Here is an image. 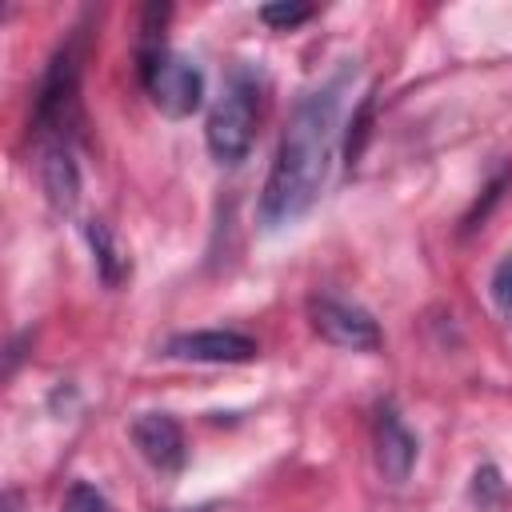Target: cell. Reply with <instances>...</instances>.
<instances>
[{
	"mask_svg": "<svg viewBox=\"0 0 512 512\" xmlns=\"http://www.w3.org/2000/svg\"><path fill=\"white\" fill-rule=\"evenodd\" d=\"M348 80H352V68L344 64L336 76H328L324 84H316L312 92H304L292 104L288 124L276 144V156H272V168H268V180H264V192H260V208H256V216L268 232L296 224L320 200V188L332 168L336 136H340L336 124H340V104H344Z\"/></svg>",
	"mask_w": 512,
	"mask_h": 512,
	"instance_id": "1",
	"label": "cell"
},
{
	"mask_svg": "<svg viewBox=\"0 0 512 512\" xmlns=\"http://www.w3.org/2000/svg\"><path fill=\"white\" fill-rule=\"evenodd\" d=\"M168 4H148L144 8V20H140V48H136V72H140V84L148 92V100L172 116V120H184L192 116L200 104H204V72L172 52L164 44V20H168Z\"/></svg>",
	"mask_w": 512,
	"mask_h": 512,
	"instance_id": "2",
	"label": "cell"
},
{
	"mask_svg": "<svg viewBox=\"0 0 512 512\" xmlns=\"http://www.w3.org/2000/svg\"><path fill=\"white\" fill-rule=\"evenodd\" d=\"M84 48H88V32L72 28V36L52 52L40 84H36V100H32V132L36 140H68L76 144V128H80V72H84Z\"/></svg>",
	"mask_w": 512,
	"mask_h": 512,
	"instance_id": "3",
	"label": "cell"
},
{
	"mask_svg": "<svg viewBox=\"0 0 512 512\" xmlns=\"http://www.w3.org/2000/svg\"><path fill=\"white\" fill-rule=\"evenodd\" d=\"M260 76L248 64H236L224 80L220 100L208 112L204 124V144L220 164H240L252 152L256 140V120H260Z\"/></svg>",
	"mask_w": 512,
	"mask_h": 512,
	"instance_id": "4",
	"label": "cell"
},
{
	"mask_svg": "<svg viewBox=\"0 0 512 512\" xmlns=\"http://www.w3.org/2000/svg\"><path fill=\"white\" fill-rule=\"evenodd\" d=\"M308 324L320 340L336 344V348H348V352H376L380 348V324L372 320L368 308L344 300V296H332V292H316L308 300Z\"/></svg>",
	"mask_w": 512,
	"mask_h": 512,
	"instance_id": "5",
	"label": "cell"
},
{
	"mask_svg": "<svg viewBox=\"0 0 512 512\" xmlns=\"http://www.w3.org/2000/svg\"><path fill=\"white\" fill-rule=\"evenodd\" d=\"M160 356L184 360V364H248L260 356V344L236 328H196V332L168 336Z\"/></svg>",
	"mask_w": 512,
	"mask_h": 512,
	"instance_id": "6",
	"label": "cell"
},
{
	"mask_svg": "<svg viewBox=\"0 0 512 512\" xmlns=\"http://www.w3.org/2000/svg\"><path fill=\"white\" fill-rule=\"evenodd\" d=\"M372 448H376V468L388 484H404L416 468L420 456V440L412 436V428L400 420L396 404H380L372 416Z\"/></svg>",
	"mask_w": 512,
	"mask_h": 512,
	"instance_id": "7",
	"label": "cell"
},
{
	"mask_svg": "<svg viewBox=\"0 0 512 512\" xmlns=\"http://www.w3.org/2000/svg\"><path fill=\"white\" fill-rule=\"evenodd\" d=\"M132 440H136L140 456H144L152 468H160V472L184 468V456H188V448H184V428H180L168 412H140V416L132 420Z\"/></svg>",
	"mask_w": 512,
	"mask_h": 512,
	"instance_id": "8",
	"label": "cell"
},
{
	"mask_svg": "<svg viewBox=\"0 0 512 512\" xmlns=\"http://www.w3.org/2000/svg\"><path fill=\"white\" fill-rule=\"evenodd\" d=\"M40 184L56 212H72L80 200V164L76 144L68 140H44L40 144Z\"/></svg>",
	"mask_w": 512,
	"mask_h": 512,
	"instance_id": "9",
	"label": "cell"
},
{
	"mask_svg": "<svg viewBox=\"0 0 512 512\" xmlns=\"http://www.w3.org/2000/svg\"><path fill=\"white\" fill-rule=\"evenodd\" d=\"M84 236H88V248H92V264H96V276L108 284V288H120L132 272V260L128 252L120 248L116 232L104 224V220H88L84 224Z\"/></svg>",
	"mask_w": 512,
	"mask_h": 512,
	"instance_id": "10",
	"label": "cell"
},
{
	"mask_svg": "<svg viewBox=\"0 0 512 512\" xmlns=\"http://www.w3.org/2000/svg\"><path fill=\"white\" fill-rule=\"evenodd\" d=\"M372 112H376V92H368L360 100V108L352 112V124H348V136H344V164L352 168L368 144V132H372Z\"/></svg>",
	"mask_w": 512,
	"mask_h": 512,
	"instance_id": "11",
	"label": "cell"
},
{
	"mask_svg": "<svg viewBox=\"0 0 512 512\" xmlns=\"http://www.w3.org/2000/svg\"><path fill=\"white\" fill-rule=\"evenodd\" d=\"M60 512H116V508H112V500H108L96 484H88V480H72L68 492H64Z\"/></svg>",
	"mask_w": 512,
	"mask_h": 512,
	"instance_id": "12",
	"label": "cell"
},
{
	"mask_svg": "<svg viewBox=\"0 0 512 512\" xmlns=\"http://www.w3.org/2000/svg\"><path fill=\"white\" fill-rule=\"evenodd\" d=\"M308 16H312L308 4H288V0H280V4H264V8H260V20H264L268 28H276V32H292V28H300Z\"/></svg>",
	"mask_w": 512,
	"mask_h": 512,
	"instance_id": "13",
	"label": "cell"
},
{
	"mask_svg": "<svg viewBox=\"0 0 512 512\" xmlns=\"http://www.w3.org/2000/svg\"><path fill=\"white\" fill-rule=\"evenodd\" d=\"M500 496H504V480H500V472H496L492 464L476 468V476H472V500H476L480 508H492Z\"/></svg>",
	"mask_w": 512,
	"mask_h": 512,
	"instance_id": "14",
	"label": "cell"
},
{
	"mask_svg": "<svg viewBox=\"0 0 512 512\" xmlns=\"http://www.w3.org/2000/svg\"><path fill=\"white\" fill-rule=\"evenodd\" d=\"M488 292H492V304L500 308V316H512V252L496 264V272L488 280Z\"/></svg>",
	"mask_w": 512,
	"mask_h": 512,
	"instance_id": "15",
	"label": "cell"
},
{
	"mask_svg": "<svg viewBox=\"0 0 512 512\" xmlns=\"http://www.w3.org/2000/svg\"><path fill=\"white\" fill-rule=\"evenodd\" d=\"M0 512H20V500H16V496H12V492H8V496H4V500H0Z\"/></svg>",
	"mask_w": 512,
	"mask_h": 512,
	"instance_id": "16",
	"label": "cell"
},
{
	"mask_svg": "<svg viewBox=\"0 0 512 512\" xmlns=\"http://www.w3.org/2000/svg\"><path fill=\"white\" fill-rule=\"evenodd\" d=\"M176 512H212V504H196V508H176Z\"/></svg>",
	"mask_w": 512,
	"mask_h": 512,
	"instance_id": "17",
	"label": "cell"
}]
</instances>
